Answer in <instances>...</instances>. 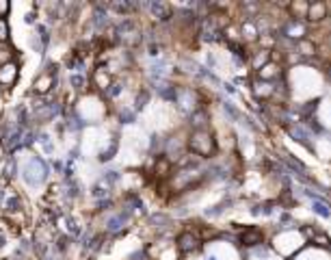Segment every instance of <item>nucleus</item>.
I'll list each match as a JSON object with an SVG mask.
<instances>
[{"mask_svg": "<svg viewBox=\"0 0 331 260\" xmlns=\"http://www.w3.org/2000/svg\"><path fill=\"white\" fill-rule=\"evenodd\" d=\"M147 9H150L152 13L156 15L158 20H163V22H167L171 17V7H169V4H165V2H150V4H147Z\"/></svg>", "mask_w": 331, "mask_h": 260, "instance_id": "f03ea898", "label": "nucleus"}, {"mask_svg": "<svg viewBox=\"0 0 331 260\" xmlns=\"http://www.w3.org/2000/svg\"><path fill=\"white\" fill-rule=\"evenodd\" d=\"M147 98H150V93H147V91L139 93V98H137V109H143L145 102H147Z\"/></svg>", "mask_w": 331, "mask_h": 260, "instance_id": "dca6fc26", "label": "nucleus"}, {"mask_svg": "<svg viewBox=\"0 0 331 260\" xmlns=\"http://www.w3.org/2000/svg\"><path fill=\"white\" fill-rule=\"evenodd\" d=\"M260 241H262V234H260L258 230H256V232H253V230H249V232L242 234V243H245V245H258Z\"/></svg>", "mask_w": 331, "mask_h": 260, "instance_id": "0eeeda50", "label": "nucleus"}, {"mask_svg": "<svg viewBox=\"0 0 331 260\" xmlns=\"http://www.w3.org/2000/svg\"><path fill=\"white\" fill-rule=\"evenodd\" d=\"M46 176H48V167H46V163L41 161V158H31L28 165L24 167V180L31 187L41 185V182L46 180Z\"/></svg>", "mask_w": 331, "mask_h": 260, "instance_id": "f257e3e1", "label": "nucleus"}, {"mask_svg": "<svg viewBox=\"0 0 331 260\" xmlns=\"http://www.w3.org/2000/svg\"><path fill=\"white\" fill-rule=\"evenodd\" d=\"M9 37V28H7V22L0 20V41H4Z\"/></svg>", "mask_w": 331, "mask_h": 260, "instance_id": "2eb2a0df", "label": "nucleus"}, {"mask_svg": "<svg viewBox=\"0 0 331 260\" xmlns=\"http://www.w3.org/2000/svg\"><path fill=\"white\" fill-rule=\"evenodd\" d=\"M37 141H39L41 145H44V150L48 152V154H52V152H55V145L50 143V137H48V134H41V137H39Z\"/></svg>", "mask_w": 331, "mask_h": 260, "instance_id": "ddd939ff", "label": "nucleus"}, {"mask_svg": "<svg viewBox=\"0 0 331 260\" xmlns=\"http://www.w3.org/2000/svg\"><path fill=\"white\" fill-rule=\"evenodd\" d=\"M128 221V212H119V215H115V217H110L109 223H106V230L109 232H117V230H121L123 228V223Z\"/></svg>", "mask_w": 331, "mask_h": 260, "instance_id": "39448f33", "label": "nucleus"}, {"mask_svg": "<svg viewBox=\"0 0 331 260\" xmlns=\"http://www.w3.org/2000/svg\"><path fill=\"white\" fill-rule=\"evenodd\" d=\"M115 152H117V141H113V145H110L109 150H104V152H102V156H100V158H102V161H110Z\"/></svg>", "mask_w": 331, "mask_h": 260, "instance_id": "4468645a", "label": "nucleus"}, {"mask_svg": "<svg viewBox=\"0 0 331 260\" xmlns=\"http://www.w3.org/2000/svg\"><path fill=\"white\" fill-rule=\"evenodd\" d=\"M121 122H126V124L134 122V113H132V111H123V113H121Z\"/></svg>", "mask_w": 331, "mask_h": 260, "instance_id": "a211bd4d", "label": "nucleus"}, {"mask_svg": "<svg viewBox=\"0 0 331 260\" xmlns=\"http://www.w3.org/2000/svg\"><path fill=\"white\" fill-rule=\"evenodd\" d=\"M307 11H310V13H307V17H310V20H321V15H325V7L321 2H316V4H310V7H307Z\"/></svg>", "mask_w": 331, "mask_h": 260, "instance_id": "6e6552de", "label": "nucleus"}, {"mask_svg": "<svg viewBox=\"0 0 331 260\" xmlns=\"http://www.w3.org/2000/svg\"><path fill=\"white\" fill-rule=\"evenodd\" d=\"M121 91V87L119 85H110V89H109V96H117V93Z\"/></svg>", "mask_w": 331, "mask_h": 260, "instance_id": "aec40b11", "label": "nucleus"}, {"mask_svg": "<svg viewBox=\"0 0 331 260\" xmlns=\"http://www.w3.org/2000/svg\"><path fill=\"white\" fill-rule=\"evenodd\" d=\"M104 195H109V189H104L102 185H98L93 189V197H104Z\"/></svg>", "mask_w": 331, "mask_h": 260, "instance_id": "f3484780", "label": "nucleus"}, {"mask_svg": "<svg viewBox=\"0 0 331 260\" xmlns=\"http://www.w3.org/2000/svg\"><path fill=\"white\" fill-rule=\"evenodd\" d=\"M178 243H180V250L182 252H193L195 247H197V239H195V236L191 234V232H184L178 239Z\"/></svg>", "mask_w": 331, "mask_h": 260, "instance_id": "423d86ee", "label": "nucleus"}, {"mask_svg": "<svg viewBox=\"0 0 331 260\" xmlns=\"http://www.w3.org/2000/svg\"><path fill=\"white\" fill-rule=\"evenodd\" d=\"M69 82H72L74 89H82V87H85V76H82V74H72V76H69Z\"/></svg>", "mask_w": 331, "mask_h": 260, "instance_id": "f8f14e48", "label": "nucleus"}, {"mask_svg": "<svg viewBox=\"0 0 331 260\" xmlns=\"http://www.w3.org/2000/svg\"><path fill=\"white\" fill-rule=\"evenodd\" d=\"M110 7H113L117 13H130V11H134L137 4H132V2H113Z\"/></svg>", "mask_w": 331, "mask_h": 260, "instance_id": "1a4fd4ad", "label": "nucleus"}, {"mask_svg": "<svg viewBox=\"0 0 331 260\" xmlns=\"http://www.w3.org/2000/svg\"><path fill=\"white\" fill-rule=\"evenodd\" d=\"M93 24H96V26H104L106 24V11L102 7H98L96 15H93Z\"/></svg>", "mask_w": 331, "mask_h": 260, "instance_id": "9b49d317", "label": "nucleus"}, {"mask_svg": "<svg viewBox=\"0 0 331 260\" xmlns=\"http://www.w3.org/2000/svg\"><path fill=\"white\" fill-rule=\"evenodd\" d=\"M7 206H9V210H17V206H20V199H17V197H11Z\"/></svg>", "mask_w": 331, "mask_h": 260, "instance_id": "6ab92c4d", "label": "nucleus"}, {"mask_svg": "<svg viewBox=\"0 0 331 260\" xmlns=\"http://www.w3.org/2000/svg\"><path fill=\"white\" fill-rule=\"evenodd\" d=\"M286 33L290 35V37L299 39V37H303V35H305V24L299 20V17H292V20L286 24Z\"/></svg>", "mask_w": 331, "mask_h": 260, "instance_id": "7ed1b4c3", "label": "nucleus"}, {"mask_svg": "<svg viewBox=\"0 0 331 260\" xmlns=\"http://www.w3.org/2000/svg\"><path fill=\"white\" fill-rule=\"evenodd\" d=\"M290 134L299 141V143H303V145H307L312 150V134L307 132L303 126H290Z\"/></svg>", "mask_w": 331, "mask_h": 260, "instance_id": "20e7f679", "label": "nucleus"}, {"mask_svg": "<svg viewBox=\"0 0 331 260\" xmlns=\"http://www.w3.org/2000/svg\"><path fill=\"white\" fill-rule=\"evenodd\" d=\"M314 212H316V215H323V217H329L331 208L325 202H318V199H316V202H314Z\"/></svg>", "mask_w": 331, "mask_h": 260, "instance_id": "9d476101", "label": "nucleus"}]
</instances>
